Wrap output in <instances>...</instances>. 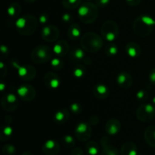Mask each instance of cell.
Wrapping results in <instances>:
<instances>
[{
	"mask_svg": "<svg viewBox=\"0 0 155 155\" xmlns=\"http://www.w3.org/2000/svg\"><path fill=\"white\" fill-rule=\"evenodd\" d=\"M15 26L20 34L30 36L33 34L37 28V21L36 18L33 15H26L17 19Z\"/></svg>",
	"mask_w": 155,
	"mask_h": 155,
	"instance_id": "6da1fadb",
	"label": "cell"
},
{
	"mask_svg": "<svg viewBox=\"0 0 155 155\" xmlns=\"http://www.w3.org/2000/svg\"><path fill=\"white\" fill-rule=\"evenodd\" d=\"M155 26V20L147 15L139 16L133 24V30L138 36H146L152 32Z\"/></svg>",
	"mask_w": 155,
	"mask_h": 155,
	"instance_id": "7a4b0ae2",
	"label": "cell"
},
{
	"mask_svg": "<svg viewBox=\"0 0 155 155\" xmlns=\"http://www.w3.org/2000/svg\"><path fill=\"white\" fill-rule=\"evenodd\" d=\"M77 13L82 22L85 24H92L98 18V6L93 3L87 2L80 5Z\"/></svg>",
	"mask_w": 155,
	"mask_h": 155,
	"instance_id": "3957f363",
	"label": "cell"
},
{
	"mask_svg": "<svg viewBox=\"0 0 155 155\" xmlns=\"http://www.w3.org/2000/svg\"><path fill=\"white\" fill-rule=\"evenodd\" d=\"M80 43L85 51L94 53L98 51L103 46V39L96 33L89 32L83 35Z\"/></svg>",
	"mask_w": 155,
	"mask_h": 155,
	"instance_id": "277c9868",
	"label": "cell"
},
{
	"mask_svg": "<svg viewBox=\"0 0 155 155\" xmlns=\"http://www.w3.org/2000/svg\"><path fill=\"white\" fill-rule=\"evenodd\" d=\"M53 49L47 45H39L33 50L31 58L36 64L46 63L52 59Z\"/></svg>",
	"mask_w": 155,
	"mask_h": 155,
	"instance_id": "5b68a950",
	"label": "cell"
},
{
	"mask_svg": "<svg viewBox=\"0 0 155 155\" xmlns=\"http://www.w3.org/2000/svg\"><path fill=\"white\" fill-rule=\"evenodd\" d=\"M101 32L103 39L108 42H113L117 38L119 28L116 22L113 21H107L101 26Z\"/></svg>",
	"mask_w": 155,
	"mask_h": 155,
	"instance_id": "8992f818",
	"label": "cell"
},
{
	"mask_svg": "<svg viewBox=\"0 0 155 155\" xmlns=\"http://www.w3.org/2000/svg\"><path fill=\"white\" fill-rule=\"evenodd\" d=\"M136 117L142 122H149L155 117V107L151 104H142L137 108Z\"/></svg>",
	"mask_w": 155,
	"mask_h": 155,
	"instance_id": "52a82bcc",
	"label": "cell"
},
{
	"mask_svg": "<svg viewBox=\"0 0 155 155\" xmlns=\"http://www.w3.org/2000/svg\"><path fill=\"white\" fill-rule=\"evenodd\" d=\"M11 63L12 64V66L17 69L18 71V74L22 80L25 81H29L32 80L35 77L36 74V71L33 67L30 65H20L17 61H12Z\"/></svg>",
	"mask_w": 155,
	"mask_h": 155,
	"instance_id": "ba28073f",
	"label": "cell"
},
{
	"mask_svg": "<svg viewBox=\"0 0 155 155\" xmlns=\"http://www.w3.org/2000/svg\"><path fill=\"white\" fill-rule=\"evenodd\" d=\"M75 135L80 142H86L92 136V129L87 123H80L75 129Z\"/></svg>",
	"mask_w": 155,
	"mask_h": 155,
	"instance_id": "9c48e42d",
	"label": "cell"
},
{
	"mask_svg": "<svg viewBox=\"0 0 155 155\" xmlns=\"http://www.w3.org/2000/svg\"><path fill=\"white\" fill-rule=\"evenodd\" d=\"M18 97L25 101H30L36 96V90L34 88L29 84H23L18 87L17 90Z\"/></svg>",
	"mask_w": 155,
	"mask_h": 155,
	"instance_id": "30bf717a",
	"label": "cell"
},
{
	"mask_svg": "<svg viewBox=\"0 0 155 155\" xmlns=\"http://www.w3.org/2000/svg\"><path fill=\"white\" fill-rule=\"evenodd\" d=\"M1 104L2 108L6 111H13L16 110L19 105L18 97L14 94H7L2 98Z\"/></svg>",
	"mask_w": 155,
	"mask_h": 155,
	"instance_id": "8fae6325",
	"label": "cell"
},
{
	"mask_svg": "<svg viewBox=\"0 0 155 155\" xmlns=\"http://www.w3.org/2000/svg\"><path fill=\"white\" fill-rule=\"evenodd\" d=\"M60 32L58 27L53 25H47L41 30L42 39L46 42H56L58 39Z\"/></svg>",
	"mask_w": 155,
	"mask_h": 155,
	"instance_id": "7c38bea8",
	"label": "cell"
},
{
	"mask_svg": "<svg viewBox=\"0 0 155 155\" xmlns=\"http://www.w3.org/2000/svg\"><path fill=\"white\" fill-rule=\"evenodd\" d=\"M43 82L45 86L49 89H57L61 86V80L54 72H48L44 76Z\"/></svg>",
	"mask_w": 155,
	"mask_h": 155,
	"instance_id": "4fadbf2b",
	"label": "cell"
},
{
	"mask_svg": "<svg viewBox=\"0 0 155 155\" xmlns=\"http://www.w3.org/2000/svg\"><path fill=\"white\" fill-rule=\"evenodd\" d=\"M42 149L45 155H57L60 151V145L56 141L50 139L44 143Z\"/></svg>",
	"mask_w": 155,
	"mask_h": 155,
	"instance_id": "5bb4252c",
	"label": "cell"
},
{
	"mask_svg": "<svg viewBox=\"0 0 155 155\" xmlns=\"http://www.w3.org/2000/svg\"><path fill=\"white\" fill-rule=\"evenodd\" d=\"M92 92H93L94 95L98 99H105L110 95L109 88L102 83H98L95 85L93 87Z\"/></svg>",
	"mask_w": 155,
	"mask_h": 155,
	"instance_id": "9a60e30c",
	"label": "cell"
},
{
	"mask_svg": "<svg viewBox=\"0 0 155 155\" xmlns=\"http://www.w3.org/2000/svg\"><path fill=\"white\" fill-rule=\"evenodd\" d=\"M53 51L55 54H57L59 57H64L68 53L70 49L69 44L65 40L57 41L53 47Z\"/></svg>",
	"mask_w": 155,
	"mask_h": 155,
	"instance_id": "2e32d148",
	"label": "cell"
},
{
	"mask_svg": "<svg viewBox=\"0 0 155 155\" xmlns=\"http://www.w3.org/2000/svg\"><path fill=\"white\" fill-rule=\"evenodd\" d=\"M117 83L123 89H128L133 84V78L127 72H120L117 77Z\"/></svg>",
	"mask_w": 155,
	"mask_h": 155,
	"instance_id": "e0dca14e",
	"label": "cell"
},
{
	"mask_svg": "<svg viewBox=\"0 0 155 155\" xmlns=\"http://www.w3.org/2000/svg\"><path fill=\"white\" fill-rule=\"evenodd\" d=\"M121 129V124L117 119H110L107 122L105 125V130L107 134L114 135L117 134Z\"/></svg>",
	"mask_w": 155,
	"mask_h": 155,
	"instance_id": "ac0fdd59",
	"label": "cell"
},
{
	"mask_svg": "<svg viewBox=\"0 0 155 155\" xmlns=\"http://www.w3.org/2000/svg\"><path fill=\"white\" fill-rule=\"evenodd\" d=\"M126 52L130 57L137 58L141 54V48L136 42H129L126 46Z\"/></svg>",
	"mask_w": 155,
	"mask_h": 155,
	"instance_id": "d6986e66",
	"label": "cell"
},
{
	"mask_svg": "<svg viewBox=\"0 0 155 155\" xmlns=\"http://www.w3.org/2000/svg\"><path fill=\"white\" fill-rule=\"evenodd\" d=\"M120 154L121 155H138L136 145L132 142H125L121 147Z\"/></svg>",
	"mask_w": 155,
	"mask_h": 155,
	"instance_id": "ffe728a7",
	"label": "cell"
},
{
	"mask_svg": "<svg viewBox=\"0 0 155 155\" xmlns=\"http://www.w3.org/2000/svg\"><path fill=\"white\" fill-rule=\"evenodd\" d=\"M145 139L148 145L155 148V125L148 127L145 131Z\"/></svg>",
	"mask_w": 155,
	"mask_h": 155,
	"instance_id": "44dd1931",
	"label": "cell"
},
{
	"mask_svg": "<svg viewBox=\"0 0 155 155\" xmlns=\"http://www.w3.org/2000/svg\"><path fill=\"white\" fill-rule=\"evenodd\" d=\"M81 35V30L79 24H72L68 30V36L71 40H77Z\"/></svg>",
	"mask_w": 155,
	"mask_h": 155,
	"instance_id": "7402d4cb",
	"label": "cell"
},
{
	"mask_svg": "<svg viewBox=\"0 0 155 155\" xmlns=\"http://www.w3.org/2000/svg\"><path fill=\"white\" fill-rule=\"evenodd\" d=\"M70 113L67 109L62 108L61 110H58L54 115V120L55 122L58 124H64L67 122L69 119Z\"/></svg>",
	"mask_w": 155,
	"mask_h": 155,
	"instance_id": "603a6c76",
	"label": "cell"
},
{
	"mask_svg": "<svg viewBox=\"0 0 155 155\" xmlns=\"http://www.w3.org/2000/svg\"><path fill=\"white\" fill-rule=\"evenodd\" d=\"M70 58L74 62L82 61H85L86 54H85L84 51L82 48H75L73 49V51L70 54Z\"/></svg>",
	"mask_w": 155,
	"mask_h": 155,
	"instance_id": "cb8c5ba5",
	"label": "cell"
},
{
	"mask_svg": "<svg viewBox=\"0 0 155 155\" xmlns=\"http://www.w3.org/2000/svg\"><path fill=\"white\" fill-rule=\"evenodd\" d=\"M21 8L20 4L17 2H13L8 6L7 9V13L10 18H18V16H19L20 13H21Z\"/></svg>",
	"mask_w": 155,
	"mask_h": 155,
	"instance_id": "d4e9b609",
	"label": "cell"
},
{
	"mask_svg": "<svg viewBox=\"0 0 155 155\" xmlns=\"http://www.w3.org/2000/svg\"><path fill=\"white\" fill-rule=\"evenodd\" d=\"M86 151L89 155H96L98 152V145L95 142L91 141L86 145Z\"/></svg>",
	"mask_w": 155,
	"mask_h": 155,
	"instance_id": "484cf974",
	"label": "cell"
},
{
	"mask_svg": "<svg viewBox=\"0 0 155 155\" xmlns=\"http://www.w3.org/2000/svg\"><path fill=\"white\" fill-rule=\"evenodd\" d=\"M62 4L67 9H75L80 7L81 0H62Z\"/></svg>",
	"mask_w": 155,
	"mask_h": 155,
	"instance_id": "4316f807",
	"label": "cell"
},
{
	"mask_svg": "<svg viewBox=\"0 0 155 155\" xmlns=\"http://www.w3.org/2000/svg\"><path fill=\"white\" fill-rule=\"evenodd\" d=\"M72 74L76 78H82L86 74V68L82 64L77 65L73 70Z\"/></svg>",
	"mask_w": 155,
	"mask_h": 155,
	"instance_id": "83f0119b",
	"label": "cell"
},
{
	"mask_svg": "<svg viewBox=\"0 0 155 155\" xmlns=\"http://www.w3.org/2000/svg\"><path fill=\"white\" fill-rule=\"evenodd\" d=\"M61 143L62 145H64L66 148H73V147L75 145V140H74V138L72 137L70 135H67V136H64L61 139Z\"/></svg>",
	"mask_w": 155,
	"mask_h": 155,
	"instance_id": "f1b7e54d",
	"label": "cell"
},
{
	"mask_svg": "<svg viewBox=\"0 0 155 155\" xmlns=\"http://www.w3.org/2000/svg\"><path fill=\"white\" fill-rule=\"evenodd\" d=\"M101 155H120L117 149L112 145H107L104 147Z\"/></svg>",
	"mask_w": 155,
	"mask_h": 155,
	"instance_id": "f546056e",
	"label": "cell"
},
{
	"mask_svg": "<svg viewBox=\"0 0 155 155\" xmlns=\"http://www.w3.org/2000/svg\"><path fill=\"white\" fill-rule=\"evenodd\" d=\"M118 52V48L117 45L114 44H110L107 45L105 48V53L108 56L116 55Z\"/></svg>",
	"mask_w": 155,
	"mask_h": 155,
	"instance_id": "4dcf8cb0",
	"label": "cell"
},
{
	"mask_svg": "<svg viewBox=\"0 0 155 155\" xmlns=\"http://www.w3.org/2000/svg\"><path fill=\"white\" fill-rule=\"evenodd\" d=\"M51 65L54 70L59 71V70H61L63 68L64 62L58 58H53L51 60Z\"/></svg>",
	"mask_w": 155,
	"mask_h": 155,
	"instance_id": "1f68e13d",
	"label": "cell"
},
{
	"mask_svg": "<svg viewBox=\"0 0 155 155\" xmlns=\"http://www.w3.org/2000/svg\"><path fill=\"white\" fill-rule=\"evenodd\" d=\"M12 128L9 125L5 126L3 127L2 130V135H1V140H3V138L5 137V139H8L12 134Z\"/></svg>",
	"mask_w": 155,
	"mask_h": 155,
	"instance_id": "d6a6232c",
	"label": "cell"
},
{
	"mask_svg": "<svg viewBox=\"0 0 155 155\" xmlns=\"http://www.w3.org/2000/svg\"><path fill=\"white\" fill-rule=\"evenodd\" d=\"M15 151L16 150L13 145H6L2 148V153L4 155H15Z\"/></svg>",
	"mask_w": 155,
	"mask_h": 155,
	"instance_id": "836d02e7",
	"label": "cell"
},
{
	"mask_svg": "<svg viewBox=\"0 0 155 155\" xmlns=\"http://www.w3.org/2000/svg\"><path fill=\"white\" fill-rule=\"evenodd\" d=\"M71 110L75 114H80L82 111V107L80 104L78 103H73V104H71Z\"/></svg>",
	"mask_w": 155,
	"mask_h": 155,
	"instance_id": "e575fe53",
	"label": "cell"
},
{
	"mask_svg": "<svg viewBox=\"0 0 155 155\" xmlns=\"http://www.w3.org/2000/svg\"><path fill=\"white\" fill-rule=\"evenodd\" d=\"M148 98V93L145 90H139L136 93V98L140 101H144Z\"/></svg>",
	"mask_w": 155,
	"mask_h": 155,
	"instance_id": "d590c367",
	"label": "cell"
},
{
	"mask_svg": "<svg viewBox=\"0 0 155 155\" xmlns=\"http://www.w3.org/2000/svg\"><path fill=\"white\" fill-rule=\"evenodd\" d=\"M110 0H96V5L98 8H104L110 3Z\"/></svg>",
	"mask_w": 155,
	"mask_h": 155,
	"instance_id": "8d00e7d4",
	"label": "cell"
},
{
	"mask_svg": "<svg viewBox=\"0 0 155 155\" xmlns=\"http://www.w3.org/2000/svg\"><path fill=\"white\" fill-rule=\"evenodd\" d=\"M48 19H49V18H48V15H47V14H42V15L39 16V21L40 24H45L48 22Z\"/></svg>",
	"mask_w": 155,
	"mask_h": 155,
	"instance_id": "74e56055",
	"label": "cell"
},
{
	"mask_svg": "<svg viewBox=\"0 0 155 155\" xmlns=\"http://www.w3.org/2000/svg\"><path fill=\"white\" fill-rule=\"evenodd\" d=\"M62 21L65 23H70L72 21V16L69 13H64L62 15Z\"/></svg>",
	"mask_w": 155,
	"mask_h": 155,
	"instance_id": "f35d334b",
	"label": "cell"
},
{
	"mask_svg": "<svg viewBox=\"0 0 155 155\" xmlns=\"http://www.w3.org/2000/svg\"><path fill=\"white\" fill-rule=\"evenodd\" d=\"M149 80L152 84L155 85V68H153L149 73Z\"/></svg>",
	"mask_w": 155,
	"mask_h": 155,
	"instance_id": "ab89813d",
	"label": "cell"
},
{
	"mask_svg": "<svg viewBox=\"0 0 155 155\" xmlns=\"http://www.w3.org/2000/svg\"><path fill=\"white\" fill-rule=\"evenodd\" d=\"M127 4L130 6H136L140 4L141 0H126Z\"/></svg>",
	"mask_w": 155,
	"mask_h": 155,
	"instance_id": "60d3db41",
	"label": "cell"
},
{
	"mask_svg": "<svg viewBox=\"0 0 155 155\" xmlns=\"http://www.w3.org/2000/svg\"><path fill=\"white\" fill-rule=\"evenodd\" d=\"M71 155H83V151L80 148H76L73 149Z\"/></svg>",
	"mask_w": 155,
	"mask_h": 155,
	"instance_id": "b9f144b4",
	"label": "cell"
},
{
	"mask_svg": "<svg viewBox=\"0 0 155 155\" xmlns=\"http://www.w3.org/2000/svg\"><path fill=\"white\" fill-rule=\"evenodd\" d=\"M101 145L103 146V148L107 146V145H109V139H107V137H105V136H104V137H103L102 139H101Z\"/></svg>",
	"mask_w": 155,
	"mask_h": 155,
	"instance_id": "7bdbcfd3",
	"label": "cell"
},
{
	"mask_svg": "<svg viewBox=\"0 0 155 155\" xmlns=\"http://www.w3.org/2000/svg\"><path fill=\"white\" fill-rule=\"evenodd\" d=\"M1 52H2V55H4V54H6L8 56V48L7 46L5 45H2L1 46Z\"/></svg>",
	"mask_w": 155,
	"mask_h": 155,
	"instance_id": "ee69618b",
	"label": "cell"
},
{
	"mask_svg": "<svg viewBox=\"0 0 155 155\" xmlns=\"http://www.w3.org/2000/svg\"><path fill=\"white\" fill-rule=\"evenodd\" d=\"M0 86H1V91L4 90V83L2 82V83H0Z\"/></svg>",
	"mask_w": 155,
	"mask_h": 155,
	"instance_id": "f6af8a7d",
	"label": "cell"
},
{
	"mask_svg": "<svg viewBox=\"0 0 155 155\" xmlns=\"http://www.w3.org/2000/svg\"><path fill=\"white\" fill-rule=\"evenodd\" d=\"M22 155H33V154H32L31 152H30V151H27V152H24Z\"/></svg>",
	"mask_w": 155,
	"mask_h": 155,
	"instance_id": "bcb514c9",
	"label": "cell"
},
{
	"mask_svg": "<svg viewBox=\"0 0 155 155\" xmlns=\"http://www.w3.org/2000/svg\"><path fill=\"white\" fill-rule=\"evenodd\" d=\"M24 1H25L26 2H27V3H32V2H33L36 1V0H24Z\"/></svg>",
	"mask_w": 155,
	"mask_h": 155,
	"instance_id": "7dc6e473",
	"label": "cell"
},
{
	"mask_svg": "<svg viewBox=\"0 0 155 155\" xmlns=\"http://www.w3.org/2000/svg\"><path fill=\"white\" fill-rule=\"evenodd\" d=\"M153 103H154V104H155V97L154 98H153Z\"/></svg>",
	"mask_w": 155,
	"mask_h": 155,
	"instance_id": "c3c4849f",
	"label": "cell"
},
{
	"mask_svg": "<svg viewBox=\"0 0 155 155\" xmlns=\"http://www.w3.org/2000/svg\"><path fill=\"white\" fill-rule=\"evenodd\" d=\"M87 1H92V0H87Z\"/></svg>",
	"mask_w": 155,
	"mask_h": 155,
	"instance_id": "681fc988",
	"label": "cell"
}]
</instances>
